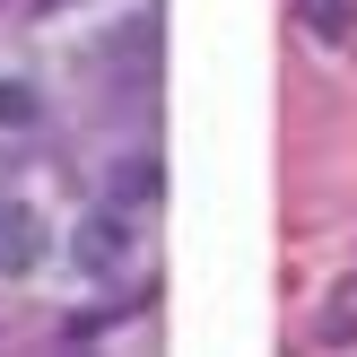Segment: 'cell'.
Masks as SVG:
<instances>
[{
	"mask_svg": "<svg viewBox=\"0 0 357 357\" xmlns=\"http://www.w3.org/2000/svg\"><path fill=\"white\" fill-rule=\"evenodd\" d=\"M52 227L44 209L26 201V192H0V279H35V261H44Z\"/></svg>",
	"mask_w": 357,
	"mask_h": 357,
	"instance_id": "2",
	"label": "cell"
},
{
	"mask_svg": "<svg viewBox=\"0 0 357 357\" xmlns=\"http://www.w3.org/2000/svg\"><path fill=\"white\" fill-rule=\"evenodd\" d=\"M296 17H305V35H323V44H357V0H296Z\"/></svg>",
	"mask_w": 357,
	"mask_h": 357,
	"instance_id": "3",
	"label": "cell"
},
{
	"mask_svg": "<svg viewBox=\"0 0 357 357\" xmlns=\"http://www.w3.org/2000/svg\"><path fill=\"white\" fill-rule=\"evenodd\" d=\"M139 261H149V174H122V192L105 209H87L79 227V279H96V288H131Z\"/></svg>",
	"mask_w": 357,
	"mask_h": 357,
	"instance_id": "1",
	"label": "cell"
}]
</instances>
